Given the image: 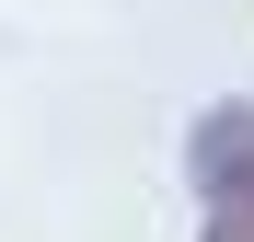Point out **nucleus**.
I'll return each instance as SVG.
<instances>
[{"instance_id":"obj_1","label":"nucleus","mask_w":254,"mask_h":242,"mask_svg":"<svg viewBox=\"0 0 254 242\" xmlns=\"http://www.w3.org/2000/svg\"><path fill=\"white\" fill-rule=\"evenodd\" d=\"M185 173L208 196V242H254V104H208L196 115Z\"/></svg>"}]
</instances>
